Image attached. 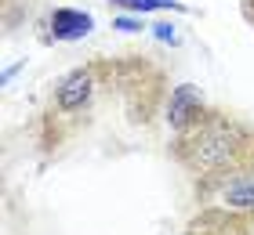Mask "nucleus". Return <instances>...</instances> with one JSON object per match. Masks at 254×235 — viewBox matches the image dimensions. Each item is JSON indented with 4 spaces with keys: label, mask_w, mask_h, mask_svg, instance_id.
Listing matches in <instances>:
<instances>
[{
    "label": "nucleus",
    "mask_w": 254,
    "mask_h": 235,
    "mask_svg": "<svg viewBox=\"0 0 254 235\" xmlns=\"http://www.w3.org/2000/svg\"><path fill=\"white\" fill-rule=\"evenodd\" d=\"M171 73L153 54H91L44 94L33 145L40 159H62L98 134L153 131L167 116Z\"/></svg>",
    "instance_id": "1"
},
{
    "label": "nucleus",
    "mask_w": 254,
    "mask_h": 235,
    "mask_svg": "<svg viewBox=\"0 0 254 235\" xmlns=\"http://www.w3.org/2000/svg\"><path fill=\"white\" fill-rule=\"evenodd\" d=\"M171 163L186 174L196 206H254V123L222 105H200L171 131Z\"/></svg>",
    "instance_id": "2"
},
{
    "label": "nucleus",
    "mask_w": 254,
    "mask_h": 235,
    "mask_svg": "<svg viewBox=\"0 0 254 235\" xmlns=\"http://www.w3.org/2000/svg\"><path fill=\"white\" fill-rule=\"evenodd\" d=\"M182 235H254V206H196Z\"/></svg>",
    "instance_id": "3"
},
{
    "label": "nucleus",
    "mask_w": 254,
    "mask_h": 235,
    "mask_svg": "<svg viewBox=\"0 0 254 235\" xmlns=\"http://www.w3.org/2000/svg\"><path fill=\"white\" fill-rule=\"evenodd\" d=\"M91 33V15L76 7H55L48 18L40 22V40L44 44H65V40H80Z\"/></svg>",
    "instance_id": "4"
},
{
    "label": "nucleus",
    "mask_w": 254,
    "mask_h": 235,
    "mask_svg": "<svg viewBox=\"0 0 254 235\" xmlns=\"http://www.w3.org/2000/svg\"><path fill=\"white\" fill-rule=\"evenodd\" d=\"M37 4H40V0H0V22H4V33H15L22 22L37 11Z\"/></svg>",
    "instance_id": "5"
},
{
    "label": "nucleus",
    "mask_w": 254,
    "mask_h": 235,
    "mask_svg": "<svg viewBox=\"0 0 254 235\" xmlns=\"http://www.w3.org/2000/svg\"><path fill=\"white\" fill-rule=\"evenodd\" d=\"M109 7H117V11H164V7H175L178 11L175 0H109Z\"/></svg>",
    "instance_id": "6"
},
{
    "label": "nucleus",
    "mask_w": 254,
    "mask_h": 235,
    "mask_svg": "<svg viewBox=\"0 0 254 235\" xmlns=\"http://www.w3.org/2000/svg\"><path fill=\"white\" fill-rule=\"evenodd\" d=\"M240 15H244V22L254 29V0H240Z\"/></svg>",
    "instance_id": "7"
}]
</instances>
